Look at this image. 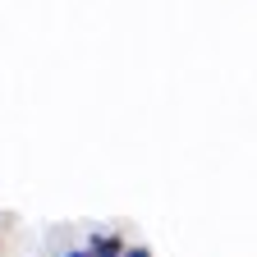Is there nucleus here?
Returning a JSON list of instances; mask_svg holds the SVG:
<instances>
[{
    "mask_svg": "<svg viewBox=\"0 0 257 257\" xmlns=\"http://www.w3.org/2000/svg\"><path fill=\"white\" fill-rule=\"evenodd\" d=\"M124 239L115 234V230H92V239H87V252L92 257H124Z\"/></svg>",
    "mask_w": 257,
    "mask_h": 257,
    "instance_id": "f257e3e1",
    "label": "nucleus"
},
{
    "mask_svg": "<svg viewBox=\"0 0 257 257\" xmlns=\"http://www.w3.org/2000/svg\"><path fill=\"white\" fill-rule=\"evenodd\" d=\"M124 257H152V248H147V243H128Z\"/></svg>",
    "mask_w": 257,
    "mask_h": 257,
    "instance_id": "f03ea898",
    "label": "nucleus"
},
{
    "mask_svg": "<svg viewBox=\"0 0 257 257\" xmlns=\"http://www.w3.org/2000/svg\"><path fill=\"white\" fill-rule=\"evenodd\" d=\"M60 257H92L87 248H69V252H60Z\"/></svg>",
    "mask_w": 257,
    "mask_h": 257,
    "instance_id": "7ed1b4c3",
    "label": "nucleus"
}]
</instances>
